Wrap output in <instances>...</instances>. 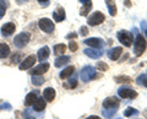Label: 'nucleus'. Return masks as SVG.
I'll use <instances>...</instances> for the list:
<instances>
[{
  "mask_svg": "<svg viewBox=\"0 0 147 119\" xmlns=\"http://www.w3.org/2000/svg\"><path fill=\"white\" fill-rule=\"evenodd\" d=\"M91 10H92V1L90 0V1H87V3L84 4V6H82L81 11H80V15L81 16H87Z\"/></svg>",
  "mask_w": 147,
  "mask_h": 119,
  "instance_id": "obj_24",
  "label": "nucleus"
},
{
  "mask_svg": "<svg viewBox=\"0 0 147 119\" xmlns=\"http://www.w3.org/2000/svg\"><path fill=\"white\" fill-rule=\"evenodd\" d=\"M80 3H82V4H85V3H87V1H90V0H79Z\"/></svg>",
  "mask_w": 147,
  "mask_h": 119,
  "instance_id": "obj_40",
  "label": "nucleus"
},
{
  "mask_svg": "<svg viewBox=\"0 0 147 119\" xmlns=\"http://www.w3.org/2000/svg\"><path fill=\"white\" fill-rule=\"evenodd\" d=\"M135 43H134V53L136 57H141L142 54L145 53V50L147 48V43H146V39L142 37L141 34H137L136 36V39Z\"/></svg>",
  "mask_w": 147,
  "mask_h": 119,
  "instance_id": "obj_1",
  "label": "nucleus"
},
{
  "mask_svg": "<svg viewBox=\"0 0 147 119\" xmlns=\"http://www.w3.org/2000/svg\"><path fill=\"white\" fill-rule=\"evenodd\" d=\"M117 36H118L119 42H120L123 45H125V47H131L132 41H134V36H132L131 32L123 30V31H119Z\"/></svg>",
  "mask_w": 147,
  "mask_h": 119,
  "instance_id": "obj_2",
  "label": "nucleus"
},
{
  "mask_svg": "<svg viewBox=\"0 0 147 119\" xmlns=\"http://www.w3.org/2000/svg\"><path fill=\"white\" fill-rule=\"evenodd\" d=\"M15 30H16L15 24L7 22V24H5L1 27V34L4 36V37H9V36H11L13 32H15Z\"/></svg>",
  "mask_w": 147,
  "mask_h": 119,
  "instance_id": "obj_12",
  "label": "nucleus"
},
{
  "mask_svg": "<svg viewBox=\"0 0 147 119\" xmlns=\"http://www.w3.org/2000/svg\"><path fill=\"white\" fill-rule=\"evenodd\" d=\"M5 12H6V4L4 0H0V19L5 15Z\"/></svg>",
  "mask_w": 147,
  "mask_h": 119,
  "instance_id": "obj_30",
  "label": "nucleus"
},
{
  "mask_svg": "<svg viewBox=\"0 0 147 119\" xmlns=\"http://www.w3.org/2000/svg\"><path fill=\"white\" fill-rule=\"evenodd\" d=\"M119 104H120V101H119L117 97H108L103 101V108L110 109V111H117Z\"/></svg>",
  "mask_w": 147,
  "mask_h": 119,
  "instance_id": "obj_7",
  "label": "nucleus"
},
{
  "mask_svg": "<svg viewBox=\"0 0 147 119\" xmlns=\"http://www.w3.org/2000/svg\"><path fill=\"white\" fill-rule=\"evenodd\" d=\"M38 26H39V28L42 30L43 32H45V33H52V32L54 31V24H53V21L47 19V17H44V19H40L39 22H38Z\"/></svg>",
  "mask_w": 147,
  "mask_h": 119,
  "instance_id": "obj_6",
  "label": "nucleus"
},
{
  "mask_svg": "<svg viewBox=\"0 0 147 119\" xmlns=\"http://www.w3.org/2000/svg\"><path fill=\"white\" fill-rule=\"evenodd\" d=\"M105 1V5L108 6V10L109 14L112 16H115L117 15V6H115V1L114 0H104Z\"/></svg>",
  "mask_w": 147,
  "mask_h": 119,
  "instance_id": "obj_22",
  "label": "nucleus"
},
{
  "mask_svg": "<svg viewBox=\"0 0 147 119\" xmlns=\"http://www.w3.org/2000/svg\"><path fill=\"white\" fill-rule=\"evenodd\" d=\"M65 50H66V45L63 44V43L54 45V54L55 55H63V54L65 53Z\"/></svg>",
  "mask_w": 147,
  "mask_h": 119,
  "instance_id": "obj_25",
  "label": "nucleus"
},
{
  "mask_svg": "<svg viewBox=\"0 0 147 119\" xmlns=\"http://www.w3.org/2000/svg\"><path fill=\"white\" fill-rule=\"evenodd\" d=\"M22 57V54H20V53H16V54H13V55H12V63H18V60H20V58Z\"/></svg>",
  "mask_w": 147,
  "mask_h": 119,
  "instance_id": "obj_34",
  "label": "nucleus"
},
{
  "mask_svg": "<svg viewBox=\"0 0 147 119\" xmlns=\"http://www.w3.org/2000/svg\"><path fill=\"white\" fill-rule=\"evenodd\" d=\"M84 43L86 45H88V47L91 48H102L104 45V42L100 38H88V39H85Z\"/></svg>",
  "mask_w": 147,
  "mask_h": 119,
  "instance_id": "obj_10",
  "label": "nucleus"
},
{
  "mask_svg": "<svg viewBox=\"0 0 147 119\" xmlns=\"http://www.w3.org/2000/svg\"><path fill=\"white\" fill-rule=\"evenodd\" d=\"M115 82H119V84H129L131 82V79L129 76H115Z\"/></svg>",
  "mask_w": 147,
  "mask_h": 119,
  "instance_id": "obj_27",
  "label": "nucleus"
},
{
  "mask_svg": "<svg viewBox=\"0 0 147 119\" xmlns=\"http://www.w3.org/2000/svg\"><path fill=\"white\" fill-rule=\"evenodd\" d=\"M55 90L52 89V87H47L44 91H43V97L45 98V101H48V102H53L54 98H55Z\"/></svg>",
  "mask_w": 147,
  "mask_h": 119,
  "instance_id": "obj_16",
  "label": "nucleus"
},
{
  "mask_svg": "<svg viewBox=\"0 0 147 119\" xmlns=\"http://www.w3.org/2000/svg\"><path fill=\"white\" fill-rule=\"evenodd\" d=\"M38 3L42 6H48L49 5V0H38Z\"/></svg>",
  "mask_w": 147,
  "mask_h": 119,
  "instance_id": "obj_36",
  "label": "nucleus"
},
{
  "mask_svg": "<svg viewBox=\"0 0 147 119\" xmlns=\"http://www.w3.org/2000/svg\"><path fill=\"white\" fill-rule=\"evenodd\" d=\"M76 37H77V33H75V32H71V33H69V34L66 36L67 39H70V38H76Z\"/></svg>",
  "mask_w": 147,
  "mask_h": 119,
  "instance_id": "obj_38",
  "label": "nucleus"
},
{
  "mask_svg": "<svg viewBox=\"0 0 147 119\" xmlns=\"http://www.w3.org/2000/svg\"><path fill=\"white\" fill-rule=\"evenodd\" d=\"M139 112L136 111V109H134V108H127L125 112H124V116L125 117H129V116H132V114H137Z\"/></svg>",
  "mask_w": 147,
  "mask_h": 119,
  "instance_id": "obj_32",
  "label": "nucleus"
},
{
  "mask_svg": "<svg viewBox=\"0 0 147 119\" xmlns=\"http://www.w3.org/2000/svg\"><path fill=\"white\" fill-rule=\"evenodd\" d=\"M96 69H98L100 71H108L109 66H108V64H105L103 62H98L97 64H96Z\"/></svg>",
  "mask_w": 147,
  "mask_h": 119,
  "instance_id": "obj_28",
  "label": "nucleus"
},
{
  "mask_svg": "<svg viewBox=\"0 0 147 119\" xmlns=\"http://www.w3.org/2000/svg\"><path fill=\"white\" fill-rule=\"evenodd\" d=\"M53 17H54V20L57 21V22H61V21L65 20L66 15H65V10H64V7L59 6L57 10L53 12Z\"/></svg>",
  "mask_w": 147,
  "mask_h": 119,
  "instance_id": "obj_15",
  "label": "nucleus"
},
{
  "mask_svg": "<svg viewBox=\"0 0 147 119\" xmlns=\"http://www.w3.org/2000/svg\"><path fill=\"white\" fill-rule=\"evenodd\" d=\"M77 86V80L76 79H70L69 80L67 84H65V87L69 89V90H71V89H75Z\"/></svg>",
  "mask_w": 147,
  "mask_h": 119,
  "instance_id": "obj_29",
  "label": "nucleus"
},
{
  "mask_svg": "<svg viewBox=\"0 0 147 119\" xmlns=\"http://www.w3.org/2000/svg\"><path fill=\"white\" fill-rule=\"evenodd\" d=\"M84 53L87 57H90L92 59H98V58L102 57V54H103V52L99 48H87L84 50Z\"/></svg>",
  "mask_w": 147,
  "mask_h": 119,
  "instance_id": "obj_11",
  "label": "nucleus"
},
{
  "mask_svg": "<svg viewBox=\"0 0 147 119\" xmlns=\"http://www.w3.org/2000/svg\"><path fill=\"white\" fill-rule=\"evenodd\" d=\"M70 57H66V55H63V57H59L55 59V66L57 68H61L64 65H66V64L70 62Z\"/></svg>",
  "mask_w": 147,
  "mask_h": 119,
  "instance_id": "obj_20",
  "label": "nucleus"
},
{
  "mask_svg": "<svg viewBox=\"0 0 147 119\" xmlns=\"http://www.w3.org/2000/svg\"><path fill=\"white\" fill-rule=\"evenodd\" d=\"M137 82H139L140 85H144V86H146V87H147V75H140Z\"/></svg>",
  "mask_w": 147,
  "mask_h": 119,
  "instance_id": "obj_31",
  "label": "nucleus"
},
{
  "mask_svg": "<svg viewBox=\"0 0 147 119\" xmlns=\"http://www.w3.org/2000/svg\"><path fill=\"white\" fill-rule=\"evenodd\" d=\"M121 53H123V48L121 47H115V48H113V49H110L109 52H108V57L110 60H118L119 57L121 55Z\"/></svg>",
  "mask_w": 147,
  "mask_h": 119,
  "instance_id": "obj_14",
  "label": "nucleus"
},
{
  "mask_svg": "<svg viewBox=\"0 0 147 119\" xmlns=\"http://www.w3.org/2000/svg\"><path fill=\"white\" fill-rule=\"evenodd\" d=\"M74 72H75V68L74 66H69V68H66V69H64L63 71H60V74H59V76L61 77V79L64 80V79H69Z\"/></svg>",
  "mask_w": 147,
  "mask_h": 119,
  "instance_id": "obj_21",
  "label": "nucleus"
},
{
  "mask_svg": "<svg viewBox=\"0 0 147 119\" xmlns=\"http://www.w3.org/2000/svg\"><path fill=\"white\" fill-rule=\"evenodd\" d=\"M86 119H100V118H99V117H97V116H91V117L86 118Z\"/></svg>",
  "mask_w": 147,
  "mask_h": 119,
  "instance_id": "obj_39",
  "label": "nucleus"
},
{
  "mask_svg": "<svg viewBox=\"0 0 147 119\" xmlns=\"http://www.w3.org/2000/svg\"><path fill=\"white\" fill-rule=\"evenodd\" d=\"M81 34L82 36H87L88 34V30H87V27H81Z\"/></svg>",
  "mask_w": 147,
  "mask_h": 119,
  "instance_id": "obj_35",
  "label": "nucleus"
},
{
  "mask_svg": "<svg viewBox=\"0 0 147 119\" xmlns=\"http://www.w3.org/2000/svg\"><path fill=\"white\" fill-rule=\"evenodd\" d=\"M81 80L84 82H90L91 80H94V77L97 76L96 74V69L93 66H85L84 69L81 70Z\"/></svg>",
  "mask_w": 147,
  "mask_h": 119,
  "instance_id": "obj_3",
  "label": "nucleus"
},
{
  "mask_svg": "<svg viewBox=\"0 0 147 119\" xmlns=\"http://www.w3.org/2000/svg\"><path fill=\"white\" fill-rule=\"evenodd\" d=\"M32 106H33V109L36 112H42L45 108V101L44 98H37Z\"/></svg>",
  "mask_w": 147,
  "mask_h": 119,
  "instance_id": "obj_18",
  "label": "nucleus"
},
{
  "mask_svg": "<svg viewBox=\"0 0 147 119\" xmlns=\"http://www.w3.org/2000/svg\"><path fill=\"white\" fill-rule=\"evenodd\" d=\"M69 48H70L71 52H76L77 48H79V45H77L76 42H74V41H71L70 43H69Z\"/></svg>",
  "mask_w": 147,
  "mask_h": 119,
  "instance_id": "obj_33",
  "label": "nucleus"
},
{
  "mask_svg": "<svg viewBox=\"0 0 147 119\" xmlns=\"http://www.w3.org/2000/svg\"><path fill=\"white\" fill-rule=\"evenodd\" d=\"M45 79H43L40 75H33V79H32V84L34 86H40L42 84H44Z\"/></svg>",
  "mask_w": 147,
  "mask_h": 119,
  "instance_id": "obj_26",
  "label": "nucleus"
},
{
  "mask_svg": "<svg viewBox=\"0 0 147 119\" xmlns=\"http://www.w3.org/2000/svg\"><path fill=\"white\" fill-rule=\"evenodd\" d=\"M48 69H49V64L48 63H42L31 71V75H43L44 72L48 71Z\"/></svg>",
  "mask_w": 147,
  "mask_h": 119,
  "instance_id": "obj_13",
  "label": "nucleus"
},
{
  "mask_svg": "<svg viewBox=\"0 0 147 119\" xmlns=\"http://www.w3.org/2000/svg\"><path fill=\"white\" fill-rule=\"evenodd\" d=\"M25 119H36V118L34 117H26Z\"/></svg>",
  "mask_w": 147,
  "mask_h": 119,
  "instance_id": "obj_41",
  "label": "nucleus"
},
{
  "mask_svg": "<svg viewBox=\"0 0 147 119\" xmlns=\"http://www.w3.org/2000/svg\"><path fill=\"white\" fill-rule=\"evenodd\" d=\"M10 54V47L6 43H0V59L9 57Z\"/></svg>",
  "mask_w": 147,
  "mask_h": 119,
  "instance_id": "obj_19",
  "label": "nucleus"
},
{
  "mask_svg": "<svg viewBox=\"0 0 147 119\" xmlns=\"http://www.w3.org/2000/svg\"><path fill=\"white\" fill-rule=\"evenodd\" d=\"M31 39V34L28 32H21V33H18L15 39H13V44L16 45L17 48H24L25 45L30 42Z\"/></svg>",
  "mask_w": 147,
  "mask_h": 119,
  "instance_id": "obj_4",
  "label": "nucleus"
},
{
  "mask_svg": "<svg viewBox=\"0 0 147 119\" xmlns=\"http://www.w3.org/2000/svg\"><path fill=\"white\" fill-rule=\"evenodd\" d=\"M105 20V16L103 15L100 11H96L93 12L92 15L88 16V19H87V24L90 26H97V25H100L103 24Z\"/></svg>",
  "mask_w": 147,
  "mask_h": 119,
  "instance_id": "obj_5",
  "label": "nucleus"
},
{
  "mask_svg": "<svg viewBox=\"0 0 147 119\" xmlns=\"http://www.w3.org/2000/svg\"><path fill=\"white\" fill-rule=\"evenodd\" d=\"M118 95L120 96L121 98H127V99H134V98H136L137 96H139V93H137L135 90H132V89H125V87L119 89L118 90Z\"/></svg>",
  "mask_w": 147,
  "mask_h": 119,
  "instance_id": "obj_8",
  "label": "nucleus"
},
{
  "mask_svg": "<svg viewBox=\"0 0 147 119\" xmlns=\"http://www.w3.org/2000/svg\"><path fill=\"white\" fill-rule=\"evenodd\" d=\"M36 60H37V57L36 55L27 57L25 60L20 64V70H27V69H30V68H32V66L34 65Z\"/></svg>",
  "mask_w": 147,
  "mask_h": 119,
  "instance_id": "obj_9",
  "label": "nucleus"
},
{
  "mask_svg": "<svg viewBox=\"0 0 147 119\" xmlns=\"http://www.w3.org/2000/svg\"><path fill=\"white\" fill-rule=\"evenodd\" d=\"M141 27H144L145 34H146V37H147V22H145V21H142V22H141Z\"/></svg>",
  "mask_w": 147,
  "mask_h": 119,
  "instance_id": "obj_37",
  "label": "nucleus"
},
{
  "mask_svg": "<svg viewBox=\"0 0 147 119\" xmlns=\"http://www.w3.org/2000/svg\"><path fill=\"white\" fill-rule=\"evenodd\" d=\"M49 54H50V50H49V48L45 45V47H43V48H40L39 50H38V54H37V60H40V62H43L44 59H47L48 57H49Z\"/></svg>",
  "mask_w": 147,
  "mask_h": 119,
  "instance_id": "obj_17",
  "label": "nucleus"
},
{
  "mask_svg": "<svg viewBox=\"0 0 147 119\" xmlns=\"http://www.w3.org/2000/svg\"><path fill=\"white\" fill-rule=\"evenodd\" d=\"M37 98H38V97H37V93L36 92H30L28 95L26 96V98H25V106H27V107L32 106Z\"/></svg>",
  "mask_w": 147,
  "mask_h": 119,
  "instance_id": "obj_23",
  "label": "nucleus"
}]
</instances>
